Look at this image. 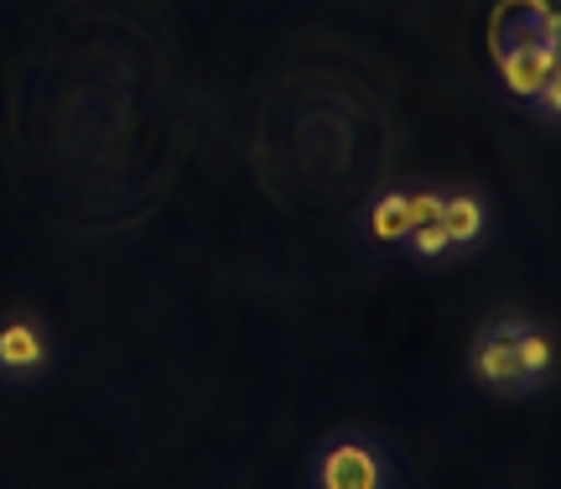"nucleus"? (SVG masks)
Here are the masks:
<instances>
[{
	"instance_id": "nucleus-1",
	"label": "nucleus",
	"mask_w": 561,
	"mask_h": 489,
	"mask_svg": "<svg viewBox=\"0 0 561 489\" xmlns=\"http://www.w3.org/2000/svg\"><path fill=\"white\" fill-rule=\"evenodd\" d=\"M307 489H401V464L375 428H333L307 458Z\"/></svg>"
},
{
	"instance_id": "nucleus-2",
	"label": "nucleus",
	"mask_w": 561,
	"mask_h": 489,
	"mask_svg": "<svg viewBox=\"0 0 561 489\" xmlns=\"http://www.w3.org/2000/svg\"><path fill=\"white\" fill-rule=\"evenodd\" d=\"M468 380L489 396H504V401H515V396H536L530 380H525L520 360H515V339H510V312L494 318L489 328H479V339L468 349Z\"/></svg>"
},
{
	"instance_id": "nucleus-3",
	"label": "nucleus",
	"mask_w": 561,
	"mask_h": 489,
	"mask_svg": "<svg viewBox=\"0 0 561 489\" xmlns=\"http://www.w3.org/2000/svg\"><path fill=\"white\" fill-rule=\"evenodd\" d=\"M47 365H53V339L37 318L0 323V380L5 386H37Z\"/></svg>"
},
{
	"instance_id": "nucleus-4",
	"label": "nucleus",
	"mask_w": 561,
	"mask_h": 489,
	"mask_svg": "<svg viewBox=\"0 0 561 489\" xmlns=\"http://www.w3.org/2000/svg\"><path fill=\"white\" fill-rule=\"evenodd\" d=\"M557 73V47H536V42H504L500 47V79L510 94L536 100V89Z\"/></svg>"
},
{
	"instance_id": "nucleus-5",
	"label": "nucleus",
	"mask_w": 561,
	"mask_h": 489,
	"mask_svg": "<svg viewBox=\"0 0 561 489\" xmlns=\"http://www.w3.org/2000/svg\"><path fill=\"white\" fill-rule=\"evenodd\" d=\"M442 235L453 250H468V244L483 240V229H489V204H483L479 193H442V214H437Z\"/></svg>"
},
{
	"instance_id": "nucleus-6",
	"label": "nucleus",
	"mask_w": 561,
	"mask_h": 489,
	"mask_svg": "<svg viewBox=\"0 0 561 489\" xmlns=\"http://www.w3.org/2000/svg\"><path fill=\"white\" fill-rule=\"evenodd\" d=\"M510 339H515V360H520L530 390H546L551 375H557V344L541 323H525V318H510Z\"/></svg>"
},
{
	"instance_id": "nucleus-7",
	"label": "nucleus",
	"mask_w": 561,
	"mask_h": 489,
	"mask_svg": "<svg viewBox=\"0 0 561 489\" xmlns=\"http://www.w3.org/2000/svg\"><path fill=\"white\" fill-rule=\"evenodd\" d=\"M411 219H405V193H385L380 204L369 208V235L380 244H401Z\"/></svg>"
},
{
	"instance_id": "nucleus-8",
	"label": "nucleus",
	"mask_w": 561,
	"mask_h": 489,
	"mask_svg": "<svg viewBox=\"0 0 561 489\" xmlns=\"http://www.w3.org/2000/svg\"><path fill=\"white\" fill-rule=\"evenodd\" d=\"M405 250H411V255H416V261H447V255H453V244H447V235H442V225L437 219H432V225H416V229H405Z\"/></svg>"
},
{
	"instance_id": "nucleus-9",
	"label": "nucleus",
	"mask_w": 561,
	"mask_h": 489,
	"mask_svg": "<svg viewBox=\"0 0 561 489\" xmlns=\"http://www.w3.org/2000/svg\"><path fill=\"white\" fill-rule=\"evenodd\" d=\"M437 214H442V193H405V219H411V229L432 225Z\"/></svg>"
},
{
	"instance_id": "nucleus-10",
	"label": "nucleus",
	"mask_w": 561,
	"mask_h": 489,
	"mask_svg": "<svg viewBox=\"0 0 561 489\" xmlns=\"http://www.w3.org/2000/svg\"><path fill=\"white\" fill-rule=\"evenodd\" d=\"M536 110H541L546 121H557L561 115V73H551V79L536 89Z\"/></svg>"
}]
</instances>
